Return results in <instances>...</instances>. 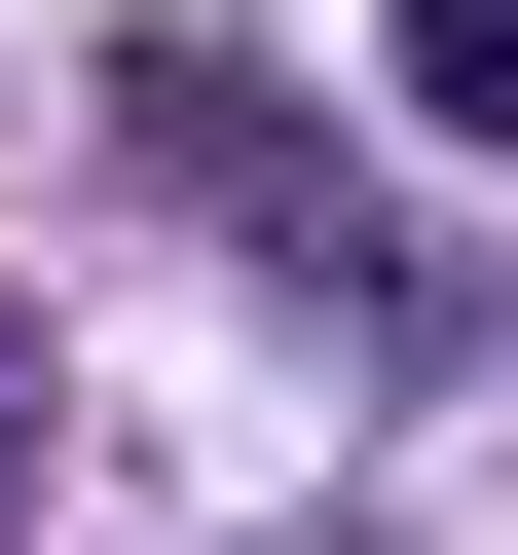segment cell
I'll return each instance as SVG.
<instances>
[{
  "label": "cell",
  "mask_w": 518,
  "mask_h": 555,
  "mask_svg": "<svg viewBox=\"0 0 518 555\" xmlns=\"http://www.w3.org/2000/svg\"><path fill=\"white\" fill-rule=\"evenodd\" d=\"M407 112H444V149H518V0H407Z\"/></svg>",
  "instance_id": "6da1fadb"
}]
</instances>
